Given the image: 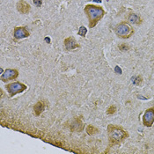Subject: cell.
Listing matches in <instances>:
<instances>
[{
    "label": "cell",
    "instance_id": "obj_6",
    "mask_svg": "<svg viewBox=\"0 0 154 154\" xmlns=\"http://www.w3.org/2000/svg\"><path fill=\"white\" fill-rule=\"evenodd\" d=\"M19 76V72L17 70H13V69H6V71L2 74L1 76V79L4 82L12 80L16 78Z\"/></svg>",
    "mask_w": 154,
    "mask_h": 154
},
{
    "label": "cell",
    "instance_id": "obj_2",
    "mask_svg": "<svg viewBox=\"0 0 154 154\" xmlns=\"http://www.w3.org/2000/svg\"><path fill=\"white\" fill-rule=\"evenodd\" d=\"M85 13L89 20V28H93L105 15V11L100 6L87 5L85 7Z\"/></svg>",
    "mask_w": 154,
    "mask_h": 154
},
{
    "label": "cell",
    "instance_id": "obj_16",
    "mask_svg": "<svg viewBox=\"0 0 154 154\" xmlns=\"http://www.w3.org/2000/svg\"><path fill=\"white\" fill-rule=\"evenodd\" d=\"M132 81L135 85H139L140 83L142 82V77H135L134 78H132Z\"/></svg>",
    "mask_w": 154,
    "mask_h": 154
},
{
    "label": "cell",
    "instance_id": "obj_17",
    "mask_svg": "<svg viewBox=\"0 0 154 154\" xmlns=\"http://www.w3.org/2000/svg\"><path fill=\"white\" fill-rule=\"evenodd\" d=\"M119 49L122 50V51H127V50L129 49V47L128 45H126V44H121L119 46Z\"/></svg>",
    "mask_w": 154,
    "mask_h": 154
},
{
    "label": "cell",
    "instance_id": "obj_11",
    "mask_svg": "<svg viewBox=\"0 0 154 154\" xmlns=\"http://www.w3.org/2000/svg\"><path fill=\"white\" fill-rule=\"evenodd\" d=\"M45 103L43 101H38L35 107H34V110H35V113L36 115H40L45 109Z\"/></svg>",
    "mask_w": 154,
    "mask_h": 154
},
{
    "label": "cell",
    "instance_id": "obj_4",
    "mask_svg": "<svg viewBox=\"0 0 154 154\" xmlns=\"http://www.w3.org/2000/svg\"><path fill=\"white\" fill-rule=\"evenodd\" d=\"M6 90L7 92L9 93L10 96L13 97L14 95H16L17 93H20L22 92H24L28 87L22 84V83H20V82H13V83H11L9 85H6Z\"/></svg>",
    "mask_w": 154,
    "mask_h": 154
},
{
    "label": "cell",
    "instance_id": "obj_8",
    "mask_svg": "<svg viewBox=\"0 0 154 154\" xmlns=\"http://www.w3.org/2000/svg\"><path fill=\"white\" fill-rule=\"evenodd\" d=\"M17 9L22 14H27L30 11V6L24 0H20L17 3Z\"/></svg>",
    "mask_w": 154,
    "mask_h": 154
},
{
    "label": "cell",
    "instance_id": "obj_14",
    "mask_svg": "<svg viewBox=\"0 0 154 154\" xmlns=\"http://www.w3.org/2000/svg\"><path fill=\"white\" fill-rule=\"evenodd\" d=\"M86 33H87V29L84 26H82V27H80V28L78 32V35H80V36H85Z\"/></svg>",
    "mask_w": 154,
    "mask_h": 154
},
{
    "label": "cell",
    "instance_id": "obj_15",
    "mask_svg": "<svg viewBox=\"0 0 154 154\" xmlns=\"http://www.w3.org/2000/svg\"><path fill=\"white\" fill-rule=\"evenodd\" d=\"M116 112V107L115 106H110L107 109V114H113Z\"/></svg>",
    "mask_w": 154,
    "mask_h": 154
},
{
    "label": "cell",
    "instance_id": "obj_3",
    "mask_svg": "<svg viewBox=\"0 0 154 154\" xmlns=\"http://www.w3.org/2000/svg\"><path fill=\"white\" fill-rule=\"evenodd\" d=\"M115 34L122 39H128L134 34V30L128 23L122 22L115 27Z\"/></svg>",
    "mask_w": 154,
    "mask_h": 154
},
{
    "label": "cell",
    "instance_id": "obj_9",
    "mask_svg": "<svg viewBox=\"0 0 154 154\" xmlns=\"http://www.w3.org/2000/svg\"><path fill=\"white\" fill-rule=\"evenodd\" d=\"M64 46L67 50H72L79 47V45L77 43V42L72 37H69L64 40Z\"/></svg>",
    "mask_w": 154,
    "mask_h": 154
},
{
    "label": "cell",
    "instance_id": "obj_7",
    "mask_svg": "<svg viewBox=\"0 0 154 154\" xmlns=\"http://www.w3.org/2000/svg\"><path fill=\"white\" fill-rule=\"evenodd\" d=\"M14 38L17 40L20 39H23V38H27L29 36V33L28 32V30L26 29V28L24 27H20V28H16L14 29Z\"/></svg>",
    "mask_w": 154,
    "mask_h": 154
},
{
    "label": "cell",
    "instance_id": "obj_19",
    "mask_svg": "<svg viewBox=\"0 0 154 154\" xmlns=\"http://www.w3.org/2000/svg\"><path fill=\"white\" fill-rule=\"evenodd\" d=\"M115 71H116L117 73L122 74V70H121V68H120V67H118V66H116V67H115Z\"/></svg>",
    "mask_w": 154,
    "mask_h": 154
},
{
    "label": "cell",
    "instance_id": "obj_13",
    "mask_svg": "<svg viewBox=\"0 0 154 154\" xmlns=\"http://www.w3.org/2000/svg\"><path fill=\"white\" fill-rule=\"evenodd\" d=\"M86 132L88 135H95L96 133L99 132V129L97 128H95L94 126H92V125H88L86 127Z\"/></svg>",
    "mask_w": 154,
    "mask_h": 154
},
{
    "label": "cell",
    "instance_id": "obj_1",
    "mask_svg": "<svg viewBox=\"0 0 154 154\" xmlns=\"http://www.w3.org/2000/svg\"><path fill=\"white\" fill-rule=\"evenodd\" d=\"M107 133L110 145L119 144L129 136L128 132L125 131L122 128L112 124L107 126Z\"/></svg>",
    "mask_w": 154,
    "mask_h": 154
},
{
    "label": "cell",
    "instance_id": "obj_10",
    "mask_svg": "<svg viewBox=\"0 0 154 154\" xmlns=\"http://www.w3.org/2000/svg\"><path fill=\"white\" fill-rule=\"evenodd\" d=\"M83 129H84L83 123L79 119H76L71 125V129L72 131H81L83 130Z\"/></svg>",
    "mask_w": 154,
    "mask_h": 154
},
{
    "label": "cell",
    "instance_id": "obj_5",
    "mask_svg": "<svg viewBox=\"0 0 154 154\" xmlns=\"http://www.w3.org/2000/svg\"><path fill=\"white\" fill-rule=\"evenodd\" d=\"M154 123V107L148 108L143 115V124L145 127H151Z\"/></svg>",
    "mask_w": 154,
    "mask_h": 154
},
{
    "label": "cell",
    "instance_id": "obj_12",
    "mask_svg": "<svg viewBox=\"0 0 154 154\" xmlns=\"http://www.w3.org/2000/svg\"><path fill=\"white\" fill-rule=\"evenodd\" d=\"M128 20L132 23V24H136V25H139L141 22H142V20L141 18L139 17V15L136 14V13H131L129 14V18H128Z\"/></svg>",
    "mask_w": 154,
    "mask_h": 154
},
{
    "label": "cell",
    "instance_id": "obj_18",
    "mask_svg": "<svg viewBox=\"0 0 154 154\" xmlns=\"http://www.w3.org/2000/svg\"><path fill=\"white\" fill-rule=\"evenodd\" d=\"M33 2H34V4H35L37 7H40V6H42V0H33Z\"/></svg>",
    "mask_w": 154,
    "mask_h": 154
},
{
    "label": "cell",
    "instance_id": "obj_20",
    "mask_svg": "<svg viewBox=\"0 0 154 154\" xmlns=\"http://www.w3.org/2000/svg\"><path fill=\"white\" fill-rule=\"evenodd\" d=\"M45 42H47V43H50L51 40H50V38H49V37H45Z\"/></svg>",
    "mask_w": 154,
    "mask_h": 154
}]
</instances>
